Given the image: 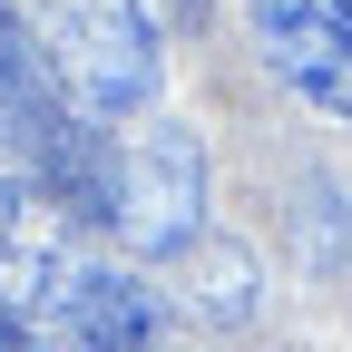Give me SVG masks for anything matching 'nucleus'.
Segmentation results:
<instances>
[{
  "label": "nucleus",
  "mask_w": 352,
  "mask_h": 352,
  "mask_svg": "<svg viewBox=\"0 0 352 352\" xmlns=\"http://www.w3.org/2000/svg\"><path fill=\"white\" fill-rule=\"evenodd\" d=\"M20 30H30L50 88L78 118H138V108H157L166 59H157L147 0H30Z\"/></svg>",
  "instance_id": "f257e3e1"
},
{
  "label": "nucleus",
  "mask_w": 352,
  "mask_h": 352,
  "mask_svg": "<svg viewBox=\"0 0 352 352\" xmlns=\"http://www.w3.org/2000/svg\"><path fill=\"white\" fill-rule=\"evenodd\" d=\"M127 254H186L206 245V147L186 118H147L118 127L98 147V215Z\"/></svg>",
  "instance_id": "f03ea898"
},
{
  "label": "nucleus",
  "mask_w": 352,
  "mask_h": 352,
  "mask_svg": "<svg viewBox=\"0 0 352 352\" xmlns=\"http://www.w3.org/2000/svg\"><path fill=\"white\" fill-rule=\"evenodd\" d=\"M254 50L294 98L352 118V0H254Z\"/></svg>",
  "instance_id": "7ed1b4c3"
},
{
  "label": "nucleus",
  "mask_w": 352,
  "mask_h": 352,
  "mask_svg": "<svg viewBox=\"0 0 352 352\" xmlns=\"http://www.w3.org/2000/svg\"><path fill=\"white\" fill-rule=\"evenodd\" d=\"M176 303H186L196 323H245L254 314V254L235 235H215V245H186V284H176Z\"/></svg>",
  "instance_id": "20e7f679"
}]
</instances>
